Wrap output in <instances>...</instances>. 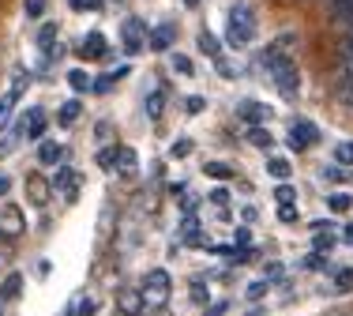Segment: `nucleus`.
<instances>
[{"mask_svg":"<svg viewBox=\"0 0 353 316\" xmlns=\"http://www.w3.org/2000/svg\"><path fill=\"white\" fill-rule=\"evenodd\" d=\"M263 68L271 72L274 87H279L282 98H297L301 95V76H297V64L282 53V49H267L263 53Z\"/></svg>","mask_w":353,"mask_h":316,"instance_id":"nucleus-1","label":"nucleus"},{"mask_svg":"<svg viewBox=\"0 0 353 316\" xmlns=\"http://www.w3.org/2000/svg\"><path fill=\"white\" fill-rule=\"evenodd\" d=\"M143 305H150V309H162L165 302H170V294H173V279H170V271L165 268H150L147 271V279H143Z\"/></svg>","mask_w":353,"mask_h":316,"instance_id":"nucleus-2","label":"nucleus"},{"mask_svg":"<svg viewBox=\"0 0 353 316\" xmlns=\"http://www.w3.org/2000/svg\"><path fill=\"white\" fill-rule=\"evenodd\" d=\"M252 38H256V27H252V8L248 4H233L225 41H230V46H248Z\"/></svg>","mask_w":353,"mask_h":316,"instance_id":"nucleus-3","label":"nucleus"},{"mask_svg":"<svg viewBox=\"0 0 353 316\" xmlns=\"http://www.w3.org/2000/svg\"><path fill=\"white\" fill-rule=\"evenodd\" d=\"M319 139V128L312 121H293V128H290V147L293 151H308Z\"/></svg>","mask_w":353,"mask_h":316,"instance_id":"nucleus-4","label":"nucleus"},{"mask_svg":"<svg viewBox=\"0 0 353 316\" xmlns=\"http://www.w3.org/2000/svg\"><path fill=\"white\" fill-rule=\"evenodd\" d=\"M173 38H176L173 23H158V27L147 34V49H150V53H165V49L173 46Z\"/></svg>","mask_w":353,"mask_h":316,"instance_id":"nucleus-5","label":"nucleus"},{"mask_svg":"<svg viewBox=\"0 0 353 316\" xmlns=\"http://www.w3.org/2000/svg\"><path fill=\"white\" fill-rule=\"evenodd\" d=\"M23 226H27V219H23V211H19V207H15V204L0 207V234L15 237V234H23Z\"/></svg>","mask_w":353,"mask_h":316,"instance_id":"nucleus-6","label":"nucleus"},{"mask_svg":"<svg viewBox=\"0 0 353 316\" xmlns=\"http://www.w3.org/2000/svg\"><path fill=\"white\" fill-rule=\"evenodd\" d=\"M53 192H61L64 199H75V192H79V173H75L72 166L57 170V177H53Z\"/></svg>","mask_w":353,"mask_h":316,"instance_id":"nucleus-7","label":"nucleus"},{"mask_svg":"<svg viewBox=\"0 0 353 316\" xmlns=\"http://www.w3.org/2000/svg\"><path fill=\"white\" fill-rule=\"evenodd\" d=\"M143 41H147V23H143V19H128V23H124V49L136 57L143 49Z\"/></svg>","mask_w":353,"mask_h":316,"instance_id":"nucleus-8","label":"nucleus"},{"mask_svg":"<svg viewBox=\"0 0 353 316\" xmlns=\"http://www.w3.org/2000/svg\"><path fill=\"white\" fill-rule=\"evenodd\" d=\"M117 309H121L124 316H143L147 305H143V294H139L136 286H124L121 294H117Z\"/></svg>","mask_w":353,"mask_h":316,"instance_id":"nucleus-9","label":"nucleus"},{"mask_svg":"<svg viewBox=\"0 0 353 316\" xmlns=\"http://www.w3.org/2000/svg\"><path fill=\"white\" fill-rule=\"evenodd\" d=\"M23 87H27V83L15 79V83H12V90H4V95H0V128L8 124V117H12V110H15V102H19Z\"/></svg>","mask_w":353,"mask_h":316,"instance_id":"nucleus-10","label":"nucleus"},{"mask_svg":"<svg viewBox=\"0 0 353 316\" xmlns=\"http://www.w3.org/2000/svg\"><path fill=\"white\" fill-rule=\"evenodd\" d=\"M49 192H53V185H49L46 177H27V196H30V204H38V207H46L49 204Z\"/></svg>","mask_w":353,"mask_h":316,"instance_id":"nucleus-11","label":"nucleus"},{"mask_svg":"<svg viewBox=\"0 0 353 316\" xmlns=\"http://www.w3.org/2000/svg\"><path fill=\"white\" fill-rule=\"evenodd\" d=\"M241 117L252 121V124H259V121L271 117V106H263V102H241Z\"/></svg>","mask_w":353,"mask_h":316,"instance_id":"nucleus-12","label":"nucleus"},{"mask_svg":"<svg viewBox=\"0 0 353 316\" xmlns=\"http://www.w3.org/2000/svg\"><path fill=\"white\" fill-rule=\"evenodd\" d=\"M79 57H105V38L98 34V30H90V34L83 38V49H79Z\"/></svg>","mask_w":353,"mask_h":316,"instance_id":"nucleus-13","label":"nucleus"},{"mask_svg":"<svg viewBox=\"0 0 353 316\" xmlns=\"http://www.w3.org/2000/svg\"><path fill=\"white\" fill-rule=\"evenodd\" d=\"M162 110H165V90L158 87V90H150V95H147V117L158 121V117H162Z\"/></svg>","mask_w":353,"mask_h":316,"instance_id":"nucleus-14","label":"nucleus"},{"mask_svg":"<svg viewBox=\"0 0 353 316\" xmlns=\"http://www.w3.org/2000/svg\"><path fill=\"white\" fill-rule=\"evenodd\" d=\"M136 162H139V158H136V151H132V147H117V162H113V166H121L124 177H128V173H136Z\"/></svg>","mask_w":353,"mask_h":316,"instance_id":"nucleus-15","label":"nucleus"},{"mask_svg":"<svg viewBox=\"0 0 353 316\" xmlns=\"http://www.w3.org/2000/svg\"><path fill=\"white\" fill-rule=\"evenodd\" d=\"M61 158H64V147L61 144H41L38 147V162L41 166H53V162H61Z\"/></svg>","mask_w":353,"mask_h":316,"instance_id":"nucleus-16","label":"nucleus"},{"mask_svg":"<svg viewBox=\"0 0 353 316\" xmlns=\"http://www.w3.org/2000/svg\"><path fill=\"white\" fill-rule=\"evenodd\" d=\"M23 128H27L30 139H41V132H46V113H41V110H30V117H27V124H23Z\"/></svg>","mask_w":353,"mask_h":316,"instance_id":"nucleus-17","label":"nucleus"},{"mask_svg":"<svg viewBox=\"0 0 353 316\" xmlns=\"http://www.w3.org/2000/svg\"><path fill=\"white\" fill-rule=\"evenodd\" d=\"M267 173H271V177H279V181H285L293 173V166L285 162V158H267Z\"/></svg>","mask_w":353,"mask_h":316,"instance_id":"nucleus-18","label":"nucleus"},{"mask_svg":"<svg viewBox=\"0 0 353 316\" xmlns=\"http://www.w3.org/2000/svg\"><path fill=\"white\" fill-rule=\"evenodd\" d=\"M19 290H23V275H15V271H12V275L4 279V286H0V294H4L8 302H15V297H19Z\"/></svg>","mask_w":353,"mask_h":316,"instance_id":"nucleus-19","label":"nucleus"},{"mask_svg":"<svg viewBox=\"0 0 353 316\" xmlns=\"http://www.w3.org/2000/svg\"><path fill=\"white\" fill-rule=\"evenodd\" d=\"M203 173H207V177H214V181H230V177H233V170H230L225 162H207Z\"/></svg>","mask_w":353,"mask_h":316,"instance_id":"nucleus-20","label":"nucleus"},{"mask_svg":"<svg viewBox=\"0 0 353 316\" xmlns=\"http://www.w3.org/2000/svg\"><path fill=\"white\" fill-rule=\"evenodd\" d=\"M57 121H61L64 128H68V124H75V121H79V102H75V98H72V102H64V106H61V117H57Z\"/></svg>","mask_w":353,"mask_h":316,"instance_id":"nucleus-21","label":"nucleus"},{"mask_svg":"<svg viewBox=\"0 0 353 316\" xmlns=\"http://www.w3.org/2000/svg\"><path fill=\"white\" fill-rule=\"evenodd\" d=\"M248 139L259 147V151H271V144H274L271 132H267V128H252V132H248Z\"/></svg>","mask_w":353,"mask_h":316,"instance_id":"nucleus-22","label":"nucleus"},{"mask_svg":"<svg viewBox=\"0 0 353 316\" xmlns=\"http://www.w3.org/2000/svg\"><path fill=\"white\" fill-rule=\"evenodd\" d=\"M199 53H207V57H214V61H218V57H222V53H218V38L203 30V34H199Z\"/></svg>","mask_w":353,"mask_h":316,"instance_id":"nucleus-23","label":"nucleus"},{"mask_svg":"<svg viewBox=\"0 0 353 316\" xmlns=\"http://www.w3.org/2000/svg\"><path fill=\"white\" fill-rule=\"evenodd\" d=\"M94 309H98L94 297H79V302L72 305V316H94Z\"/></svg>","mask_w":353,"mask_h":316,"instance_id":"nucleus-24","label":"nucleus"},{"mask_svg":"<svg viewBox=\"0 0 353 316\" xmlns=\"http://www.w3.org/2000/svg\"><path fill=\"white\" fill-rule=\"evenodd\" d=\"M334 158H339V166H353V139L334 147Z\"/></svg>","mask_w":353,"mask_h":316,"instance_id":"nucleus-25","label":"nucleus"},{"mask_svg":"<svg viewBox=\"0 0 353 316\" xmlns=\"http://www.w3.org/2000/svg\"><path fill=\"white\" fill-rule=\"evenodd\" d=\"M68 83H72V90H90V76H87V72H79V68L68 72Z\"/></svg>","mask_w":353,"mask_h":316,"instance_id":"nucleus-26","label":"nucleus"},{"mask_svg":"<svg viewBox=\"0 0 353 316\" xmlns=\"http://www.w3.org/2000/svg\"><path fill=\"white\" fill-rule=\"evenodd\" d=\"M327 204H331V211H350L353 196H346V192H334L331 199H327Z\"/></svg>","mask_w":353,"mask_h":316,"instance_id":"nucleus-27","label":"nucleus"},{"mask_svg":"<svg viewBox=\"0 0 353 316\" xmlns=\"http://www.w3.org/2000/svg\"><path fill=\"white\" fill-rule=\"evenodd\" d=\"M274 199H279V204H293V199H297V192H293V185H285V181H282V185L274 188Z\"/></svg>","mask_w":353,"mask_h":316,"instance_id":"nucleus-28","label":"nucleus"},{"mask_svg":"<svg viewBox=\"0 0 353 316\" xmlns=\"http://www.w3.org/2000/svg\"><path fill=\"white\" fill-rule=\"evenodd\" d=\"M173 72H181V76H192V61L184 53H173Z\"/></svg>","mask_w":353,"mask_h":316,"instance_id":"nucleus-29","label":"nucleus"},{"mask_svg":"<svg viewBox=\"0 0 353 316\" xmlns=\"http://www.w3.org/2000/svg\"><path fill=\"white\" fill-rule=\"evenodd\" d=\"M113 162H117V147H105V151H98V166H102V170H113Z\"/></svg>","mask_w":353,"mask_h":316,"instance_id":"nucleus-30","label":"nucleus"},{"mask_svg":"<svg viewBox=\"0 0 353 316\" xmlns=\"http://www.w3.org/2000/svg\"><path fill=\"white\" fill-rule=\"evenodd\" d=\"M23 12H27L30 19H38V15L46 12V0H23Z\"/></svg>","mask_w":353,"mask_h":316,"instance_id":"nucleus-31","label":"nucleus"},{"mask_svg":"<svg viewBox=\"0 0 353 316\" xmlns=\"http://www.w3.org/2000/svg\"><path fill=\"white\" fill-rule=\"evenodd\" d=\"M346 177H350V173L342 170V166H327V170H323V181H334V185H339V181H346Z\"/></svg>","mask_w":353,"mask_h":316,"instance_id":"nucleus-32","label":"nucleus"},{"mask_svg":"<svg viewBox=\"0 0 353 316\" xmlns=\"http://www.w3.org/2000/svg\"><path fill=\"white\" fill-rule=\"evenodd\" d=\"M334 286H339V290H353V268L339 271V275H334Z\"/></svg>","mask_w":353,"mask_h":316,"instance_id":"nucleus-33","label":"nucleus"},{"mask_svg":"<svg viewBox=\"0 0 353 316\" xmlns=\"http://www.w3.org/2000/svg\"><path fill=\"white\" fill-rule=\"evenodd\" d=\"M68 4L75 8V12H98V8H102V0H68Z\"/></svg>","mask_w":353,"mask_h":316,"instance_id":"nucleus-34","label":"nucleus"},{"mask_svg":"<svg viewBox=\"0 0 353 316\" xmlns=\"http://www.w3.org/2000/svg\"><path fill=\"white\" fill-rule=\"evenodd\" d=\"M170 155H173V158H184V155H192V139H176V144L170 147Z\"/></svg>","mask_w":353,"mask_h":316,"instance_id":"nucleus-35","label":"nucleus"},{"mask_svg":"<svg viewBox=\"0 0 353 316\" xmlns=\"http://www.w3.org/2000/svg\"><path fill=\"white\" fill-rule=\"evenodd\" d=\"M279 219L282 222H297V207H293V204H279Z\"/></svg>","mask_w":353,"mask_h":316,"instance_id":"nucleus-36","label":"nucleus"},{"mask_svg":"<svg viewBox=\"0 0 353 316\" xmlns=\"http://www.w3.org/2000/svg\"><path fill=\"white\" fill-rule=\"evenodd\" d=\"M53 38H57V27H53V23H46V27L38 30V41H41V46H49Z\"/></svg>","mask_w":353,"mask_h":316,"instance_id":"nucleus-37","label":"nucleus"},{"mask_svg":"<svg viewBox=\"0 0 353 316\" xmlns=\"http://www.w3.org/2000/svg\"><path fill=\"white\" fill-rule=\"evenodd\" d=\"M267 294V279H259V282H252V286H248V297H252V302H256V297H263Z\"/></svg>","mask_w":353,"mask_h":316,"instance_id":"nucleus-38","label":"nucleus"},{"mask_svg":"<svg viewBox=\"0 0 353 316\" xmlns=\"http://www.w3.org/2000/svg\"><path fill=\"white\" fill-rule=\"evenodd\" d=\"M211 204L225 207V204H230V192H225V188H214V192H211Z\"/></svg>","mask_w":353,"mask_h":316,"instance_id":"nucleus-39","label":"nucleus"},{"mask_svg":"<svg viewBox=\"0 0 353 316\" xmlns=\"http://www.w3.org/2000/svg\"><path fill=\"white\" fill-rule=\"evenodd\" d=\"M192 297H196V302H207V290H203V282H196V286H192Z\"/></svg>","mask_w":353,"mask_h":316,"instance_id":"nucleus-40","label":"nucleus"},{"mask_svg":"<svg viewBox=\"0 0 353 316\" xmlns=\"http://www.w3.org/2000/svg\"><path fill=\"white\" fill-rule=\"evenodd\" d=\"M203 106H207L203 98H188V113H199V110H203Z\"/></svg>","mask_w":353,"mask_h":316,"instance_id":"nucleus-41","label":"nucleus"},{"mask_svg":"<svg viewBox=\"0 0 353 316\" xmlns=\"http://www.w3.org/2000/svg\"><path fill=\"white\" fill-rule=\"evenodd\" d=\"M222 313H225V302H214L211 309H207V316H222Z\"/></svg>","mask_w":353,"mask_h":316,"instance_id":"nucleus-42","label":"nucleus"},{"mask_svg":"<svg viewBox=\"0 0 353 316\" xmlns=\"http://www.w3.org/2000/svg\"><path fill=\"white\" fill-rule=\"evenodd\" d=\"M8 185H12V181H8V177H4V173H0V196H4V192H8Z\"/></svg>","mask_w":353,"mask_h":316,"instance_id":"nucleus-43","label":"nucleus"},{"mask_svg":"<svg viewBox=\"0 0 353 316\" xmlns=\"http://www.w3.org/2000/svg\"><path fill=\"white\" fill-rule=\"evenodd\" d=\"M346 241H350V245H353V226H350V230H346Z\"/></svg>","mask_w":353,"mask_h":316,"instance_id":"nucleus-44","label":"nucleus"},{"mask_svg":"<svg viewBox=\"0 0 353 316\" xmlns=\"http://www.w3.org/2000/svg\"><path fill=\"white\" fill-rule=\"evenodd\" d=\"M188 4H196V0H188Z\"/></svg>","mask_w":353,"mask_h":316,"instance_id":"nucleus-45","label":"nucleus"},{"mask_svg":"<svg viewBox=\"0 0 353 316\" xmlns=\"http://www.w3.org/2000/svg\"><path fill=\"white\" fill-rule=\"evenodd\" d=\"M350 23H353V19H350Z\"/></svg>","mask_w":353,"mask_h":316,"instance_id":"nucleus-46","label":"nucleus"}]
</instances>
